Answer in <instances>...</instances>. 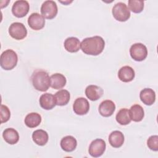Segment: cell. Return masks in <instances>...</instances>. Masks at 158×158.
I'll use <instances>...</instances> for the list:
<instances>
[{
  "label": "cell",
  "mask_w": 158,
  "mask_h": 158,
  "mask_svg": "<svg viewBox=\"0 0 158 158\" xmlns=\"http://www.w3.org/2000/svg\"><path fill=\"white\" fill-rule=\"evenodd\" d=\"M105 41L99 36L86 38L81 41L80 48L81 51L87 55L98 56L104 50Z\"/></svg>",
  "instance_id": "cell-1"
},
{
  "label": "cell",
  "mask_w": 158,
  "mask_h": 158,
  "mask_svg": "<svg viewBox=\"0 0 158 158\" xmlns=\"http://www.w3.org/2000/svg\"><path fill=\"white\" fill-rule=\"evenodd\" d=\"M33 87L38 91H46L50 86V77L48 72L43 70H36L31 75Z\"/></svg>",
  "instance_id": "cell-2"
},
{
  "label": "cell",
  "mask_w": 158,
  "mask_h": 158,
  "mask_svg": "<svg viewBox=\"0 0 158 158\" xmlns=\"http://www.w3.org/2000/svg\"><path fill=\"white\" fill-rule=\"evenodd\" d=\"M17 54L12 49H7L1 55L0 65L1 67L6 70L13 69L17 65Z\"/></svg>",
  "instance_id": "cell-3"
},
{
  "label": "cell",
  "mask_w": 158,
  "mask_h": 158,
  "mask_svg": "<svg viewBox=\"0 0 158 158\" xmlns=\"http://www.w3.org/2000/svg\"><path fill=\"white\" fill-rule=\"evenodd\" d=\"M113 17L119 22H125L130 17V11L127 6L123 2H117L112 10Z\"/></svg>",
  "instance_id": "cell-4"
},
{
  "label": "cell",
  "mask_w": 158,
  "mask_h": 158,
  "mask_svg": "<svg viewBox=\"0 0 158 158\" xmlns=\"http://www.w3.org/2000/svg\"><path fill=\"white\" fill-rule=\"evenodd\" d=\"M131 57L135 61L141 62L144 60L148 56L146 46L140 43H135L130 48Z\"/></svg>",
  "instance_id": "cell-5"
},
{
  "label": "cell",
  "mask_w": 158,
  "mask_h": 158,
  "mask_svg": "<svg viewBox=\"0 0 158 158\" xmlns=\"http://www.w3.org/2000/svg\"><path fill=\"white\" fill-rule=\"evenodd\" d=\"M57 12V6L54 1H46L41 5V13L45 19L49 20L54 19L56 16Z\"/></svg>",
  "instance_id": "cell-6"
},
{
  "label": "cell",
  "mask_w": 158,
  "mask_h": 158,
  "mask_svg": "<svg viewBox=\"0 0 158 158\" xmlns=\"http://www.w3.org/2000/svg\"><path fill=\"white\" fill-rule=\"evenodd\" d=\"M9 33L14 39L21 40L27 36V30L25 26L22 23L14 22L10 25Z\"/></svg>",
  "instance_id": "cell-7"
},
{
  "label": "cell",
  "mask_w": 158,
  "mask_h": 158,
  "mask_svg": "<svg viewBox=\"0 0 158 158\" xmlns=\"http://www.w3.org/2000/svg\"><path fill=\"white\" fill-rule=\"evenodd\" d=\"M106 148V142L102 139H96L93 140L88 149L90 156L93 157H98L101 156L105 152Z\"/></svg>",
  "instance_id": "cell-8"
},
{
  "label": "cell",
  "mask_w": 158,
  "mask_h": 158,
  "mask_svg": "<svg viewBox=\"0 0 158 158\" xmlns=\"http://www.w3.org/2000/svg\"><path fill=\"white\" fill-rule=\"evenodd\" d=\"M29 9L30 5L28 1L19 0L14 3L12 7V12L16 17L22 18L28 14Z\"/></svg>",
  "instance_id": "cell-9"
},
{
  "label": "cell",
  "mask_w": 158,
  "mask_h": 158,
  "mask_svg": "<svg viewBox=\"0 0 158 158\" xmlns=\"http://www.w3.org/2000/svg\"><path fill=\"white\" fill-rule=\"evenodd\" d=\"M73 110L76 114L79 115L86 114L89 110V104L88 100L83 97L76 99L73 104Z\"/></svg>",
  "instance_id": "cell-10"
},
{
  "label": "cell",
  "mask_w": 158,
  "mask_h": 158,
  "mask_svg": "<svg viewBox=\"0 0 158 158\" xmlns=\"http://www.w3.org/2000/svg\"><path fill=\"white\" fill-rule=\"evenodd\" d=\"M29 27L34 30H41L45 25L44 18L38 13H32L28 19Z\"/></svg>",
  "instance_id": "cell-11"
},
{
  "label": "cell",
  "mask_w": 158,
  "mask_h": 158,
  "mask_svg": "<svg viewBox=\"0 0 158 158\" xmlns=\"http://www.w3.org/2000/svg\"><path fill=\"white\" fill-rule=\"evenodd\" d=\"M115 110V105L111 100L102 101L99 106V112L102 117H109L111 116Z\"/></svg>",
  "instance_id": "cell-12"
},
{
  "label": "cell",
  "mask_w": 158,
  "mask_h": 158,
  "mask_svg": "<svg viewBox=\"0 0 158 158\" xmlns=\"http://www.w3.org/2000/svg\"><path fill=\"white\" fill-rule=\"evenodd\" d=\"M135 77L133 69L130 66L125 65L120 69L118 72V77L123 82H130Z\"/></svg>",
  "instance_id": "cell-13"
},
{
  "label": "cell",
  "mask_w": 158,
  "mask_h": 158,
  "mask_svg": "<svg viewBox=\"0 0 158 158\" xmlns=\"http://www.w3.org/2000/svg\"><path fill=\"white\" fill-rule=\"evenodd\" d=\"M103 93V89L101 87L94 85H89L85 89V94L86 97L92 101H97L101 98Z\"/></svg>",
  "instance_id": "cell-14"
},
{
  "label": "cell",
  "mask_w": 158,
  "mask_h": 158,
  "mask_svg": "<svg viewBox=\"0 0 158 158\" xmlns=\"http://www.w3.org/2000/svg\"><path fill=\"white\" fill-rule=\"evenodd\" d=\"M39 102L40 106L45 110H51L56 105L54 96L51 93L43 94L40 98Z\"/></svg>",
  "instance_id": "cell-15"
},
{
  "label": "cell",
  "mask_w": 158,
  "mask_h": 158,
  "mask_svg": "<svg viewBox=\"0 0 158 158\" xmlns=\"http://www.w3.org/2000/svg\"><path fill=\"white\" fill-rule=\"evenodd\" d=\"M139 98L146 106H151L156 101V93L151 88H144L140 91Z\"/></svg>",
  "instance_id": "cell-16"
},
{
  "label": "cell",
  "mask_w": 158,
  "mask_h": 158,
  "mask_svg": "<svg viewBox=\"0 0 158 158\" xmlns=\"http://www.w3.org/2000/svg\"><path fill=\"white\" fill-rule=\"evenodd\" d=\"M77 146V139L72 136L69 135L64 136L60 141V147L65 152L73 151Z\"/></svg>",
  "instance_id": "cell-17"
},
{
  "label": "cell",
  "mask_w": 158,
  "mask_h": 158,
  "mask_svg": "<svg viewBox=\"0 0 158 158\" xmlns=\"http://www.w3.org/2000/svg\"><path fill=\"white\" fill-rule=\"evenodd\" d=\"M67 80L61 73H56L50 77V86L55 89H59L65 86Z\"/></svg>",
  "instance_id": "cell-18"
},
{
  "label": "cell",
  "mask_w": 158,
  "mask_h": 158,
  "mask_svg": "<svg viewBox=\"0 0 158 158\" xmlns=\"http://www.w3.org/2000/svg\"><path fill=\"white\" fill-rule=\"evenodd\" d=\"M124 135L120 131L115 130L112 131L109 136V142L111 146L115 148L121 147L124 143Z\"/></svg>",
  "instance_id": "cell-19"
},
{
  "label": "cell",
  "mask_w": 158,
  "mask_h": 158,
  "mask_svg": "<svg viewBox=\"0 0 158 158\" xmlns=\"http://www.w3.org/2000/svg\"><path fill=\"white\" fill-rule=\"evenodd\" d=\"M2 137L5 141L9 144H15L19 140V133L12 128L5 129L2 133Z\"/></svg>",
  "instance_id": "cell-20"
},
{
  "label": "cell",
  "mask_w": 158,
  "mask_h": 158,
  "mask_svg": "<svg viewBox=\"0 0 158 158\" xmlns=\"http://www.w3.org/2000/svg\"><path fill=\"white\" fill-rule=\"evenodd\" d=\"M80 40L76 37L67 38L64 43L65 50L69 52H77L80 49Z\"/></svg>",
  "instance_id": "cell-21"
},
{
  "label": "cell",
  "mask_w": 158,
  "mask_h": 158,
  "mask_svg": "<svg viewBox=\"0 0 158 158\" xmlns=\"http://www.w3.org/2000/svg\"><path fill=\"white\" fill-rule=\"evenodd\" d=\"M33 141L37 145L44 146L48 141L49 136L48 133L43 130H36L32 134Z\"/></svg>",
  "instance_id": "cell-22"
},
{
  "label": "cell",
  "mask_w": 158,
  "mask_h": 158,
  "mask_svg": "<svg viewBox=\"0 0 158 158\" xmlns=\"http://www.w3.org/2000/svg\"><path fill=\"white\" fill-rule=\"evenodd\" d=\"M129 111L131 120L136 122H141L144 116V109L142 106L139 104L133 105Z\"/></svg>",
  "instance_id": "cell-23"
},
{
  "label": "cell",
  "mask_w": 158,
  "mask_h": 158,
  "mask_svg": "<svg viewBox=\"0 0 158 158\" xmlns=\"http://www.w3.org/2000/svg\"><path fill=\"white\" fill-rule=\"evenodd\" d=\"M25 124L29 128H35L41 122V116L36 112H31L27 114L25 118Z\"/></svg>",
  "instance_id": "cell-24"
},
{
  "label": "cell",
  "mask_w": 158,
  "mask_h": 158,
  "mask_svg": "<svg viewBox=\"0 0 158 158\" xmlns=\"http://www.w3.org/2000/svg\"><path fill=\"white\" fill-rule=\"evenodd\" d=\"M56 105L63 106L68 104L70 98V93L66 89H60L54 94Z\"/></svg>",
  "instance_id": "cell-25"
},
{
  "label": "cell",
  "mask_w": 158,
  "mask_h": 158,
  "mask_svg": "<svg viewBox=\"0 0 158 158\" xmlns=\"http://www.w3.org/2000/svg\"><path fill=\"white\" fill-rule=\"evenodd\" d=\"M115 119L116 121L122 125H126L129 124L131 121L129 110L126 108L121 109L117 112Z\"/></svg>",
  "instance_id": "cell-26"
},
{
  "label": "cell",
  "mask_w": 158,
  "mask_h": 158,
  "mask_svg": "<svg viewBox=\"0 0 158 158\" xmlns=\"http://www.w3.org/2000/svg\"><path fill=\"white\" fill-rule=\"evenodd\" d=\"M128 9L134 13L139 14L144 9V1L138 0H129Z\"/></svg>",
  "instance_id": "cell-27"
},
{
  "label": "cell",
  "mask_w": 158,
  "mask_h": 158,
  "mask_svg": "<svg viewBox=\"0 0 158 158\" xmlns=\"http://www.w3.org/2000/svg\"><path fill=\"white\" fill-rule=\"evenodd\" d=\"M10 117V112L9 109L5 105L1 106V123H3L7 122Z\"/></svg>",
  "instance_id": "cell-28"
},
{
  "label": "cell",
  "mask_w": 158,
  "mask_h": 158,
  "mask_svg": "<svg viewBox=\"0 0 158 158\" xmlns=\"http://www.w3.org/2000/svg\"><path fill=\"white\" fill-rule=\"evenodd\" d=\"M147 145L151 150L154 151H158V136L157 135L151 136L147 141Z\"/></svg>",
  "instance_id": "cell-29"
},
{
  "label": "cell",
  "mask_w": 158,
  "mask_h": 158,
  "mask_svg": "<svg viewBox=\"0 0 158 158\" xmlns=\"http://www.w3.org/2000/svg\"><path fill=\"white\" fill-rule=\"evenodd\" d=\"M60 2H62V3H64V4H66V3H69V4H70V2H72V1H64V2H62V1H60Z\"/></svg>",
  "instance_id": "cell-30"
}]
</instances>
